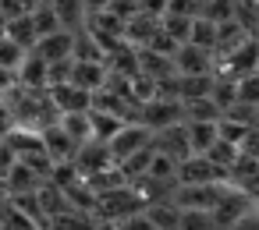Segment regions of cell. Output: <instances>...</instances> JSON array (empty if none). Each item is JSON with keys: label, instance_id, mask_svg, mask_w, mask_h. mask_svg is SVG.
Segmentation results:
<instances>
[{"label": "cell", "instance_id": "6da1fadb", "mask_svg": "<svg viewBox=\"0 0 259 230\" xmlns=\"http://www.w3.org/2000/svg\"><path fill=\"white\" fill-rule=\"evenodd\" d=\"M153 145V131L139 121V124H124L110 142H107V149H110V159L121 166V163H128L135 152H142V149H149Z\"/></svg>", "mask_w": 259, "mask_h": 230}, {"label": "cell", "instance_id": "7a4b0ae2", "mask_svg": "<svg viewBox=\"0 0 259 230\" xmlns=\"http://www.w3.org/2000/svg\"><path fill=\"white\" fill-rule=\"evenodd\" d=\"M220 198H224V188L217 181H206V184H181L170 202L178 209H217Z\"/></svg>", "mask_w": 259, "mask_h": 230}, {"label": "cell", "instance_id": "3957f363", "mask_svg": "<svg viewBox=\"0 0 259 230\" xmlns=\"http://www.w3.org/2000/svg\"><path fill=\"white\" fill-rule=\"evenodd\" d=\"M174 71L178 75H209V64H213V50L206 46H195V43H181L174 53Z\"/></svg>", "mask_w": 259, "mask_h": 230}, {"label": "cell", "instance_id": "277c9868", "mask_svg": "<svg viewBox=\"0 0 259 230\" xmlns=\"http://www.w3.org/2000/svg\"><path fill=\"white\" fill-rule=\"evenodd\" d=\"M181 99H149V103H142V124L149 128V131H160V128H170V124H178L181 121Z\"/></svg>", "mask_w": 259, "mask_h": 230}, {"label": "cell", "instance_id": "5b68a950", "mask_svg": "<svg viewBox=\"0 0 259 230\" xmlns=\"http://www.w3.org/2000/svg\"><path fill=\"white\" fill-rule=\"evenodd\" d=\"M163 156H170L174 163L188 159L192 156V142H188V128L185 124H170V128H160L156 131V142H153Z\"/></svg>", "mask_w": 259, "mask_h": 230}, {"label": "cell", "instance_id": "8992f818", "mask_svg": "<svg viewBox=\"0 0 259 230\" xmlns=\"http://www.w3.org/2000/svg\"><path fill=\"white\" fill-rule=\"evenodd\" d=\"M32 50H36L47 64H54V61H68V57H75V32H71V29H57V32L43 36Z\"/></svg>", "mask_w": 259, "mask_h": 230}, {"label": "cell", "instance_id": "52a82bcc", "mask_svg": "<svg viewBox=\"0 0 259 230\" xmlns=\"http://www.w3.org/2000/svg\"><path fill=\"white\" fill-rule=\"evenodd\" d=\"M15 82L25 85V89H50V64L36 50H29L18 64V71H15Z\"/></svg>", "mask_w": 259, "mask_h": 230}, {"label": "cell", "instance_id": "ba28073f", "mask_svg": "<svg viewBox=\"0 0 259 230\" xmlns=\"http://www.w3.org/2000/svg\"><path fill=\"white\" fill-rule=\"evenodd\" d=\"M68 82H75V85L85 89V92H100V89L110 82V71H107L103 61H78V57H75L71 78H68Z\"/></svg>", "mask_w": 259, "mask_h": 230}, {"label": "cell", "instance_id": "9c48e42d", "mask_svg": "<svg viewBox=\"0 0 259 230\" xmlns=\"http://www.w3.org/2000/svg\"><path fill=\"white\" fill-rule=\"evenodd\" d=\"M50 99L61 113H75V110H93V92L78 89L75 82H61V85H50Z\"/></svg>", "mask_w": 259, "mask_h": 230}, {"label": "cell", "instance_id": "30bf717a", "mask_svg": "<svg viewBox=\"0 0 259 230\" xmlns=\"http://www.w3.org/2000/svg\"><path fill=\"white\" fill-rule=\"evenodd\" d=\"M188 142H192V152L206 156L217 142H220V121H188Z\"/></svg>", "mask_w": 259, "mask_h": 230}, {"label": "cell", "instance_id": "8fae6325", "mask_svg": "<svg viewBox=\"0 0 259 230\" xmlns=\"http://www.w3.org/2000/svg\"><path fill=\"white\" fill-rule=\"evenodd\" d=\"M50 8H54L61 29H71V32L82 29V22H85V0H50Z\"/></svg>", "mask_w": 259, "mask_h": 230}, {"label": "cell", "instance_id": "7c38bea8", "mask_svg": "<svg viewBox=\"0 0 259 230\" xmlns=\"http://www.w3.org/2000/svg\"><path fill=\"white\" fill-rule=\"evenodd\" d=\"M78 145H85L89 138H93V121H89V110H75V113H61V121H57Z\"/></svg>", "mask_w": 259, "mask_h": 230}, {"label": "cell", "instance_id": "4fadbf2b", "mask_svg": "<svg viewBox=\"0 0 259 230\" xmlns=\"http://www.w3.org/2000/svg\"><path fill=\"white\" fill-rule=\"evenodd\" d=\"M178 230H220L213 209H181L178 212Z\"/></svg>", "mask_w": 259, "mask_h": 230}, {"label": "cell", "instance_id": "5bb4252c", "mask_svg": "<svg viewBox=\"0 0 259 230\" xmlns=\"http://www.w3.org/2000/svg\"><path fill=\"white\" fill-rule=\"evenodd\" d=\"M47 230H96V223H89L85 212H75L68 205V209H61V212H54L47 219Z\"/></svg>", "mask_w": 259, "mask_h": 230}, {"label": "cell", "instance_id": "9a60e30c", "mask_svg": "<svg viewBox=\"0 0 259 230\" xmlns=\"http://www.w3.org/2000/svg\"><path fill=\"white\" fill-rule=\"evenodd\" d=\"M25 53H29V50H25L22 43H15L11 36H0V71H11V75H15Z\"/></svg>", "mask_w": 259, "mask_h": 230}, {"label": "cell", "instance_id": "2e32d148", "mask_svg": "<svg viewBox=\"0 0 259 230\" xmlns=\"http://www.w3.org/2000/svg\"><path fill=\"white\" fill-rule=\"evenodd\" d=\"M178 212H181V209L170 202V205H153L146 216H149V223H153L156 230H178Z\"/></svg>", "mask_w": 259, "mask_h": 230}, {"label": "cell", "instance_id": "e0dca14e", "mask_svg": "<svg viewBox=\"0 0 259 230\" xmlns=\"http://www.w3.org/2000/svg\"><path fill=\"white\" fill-rule=\"evenodd\" d=\"M231 230H259V212H241L231 223Z\"/></svg>", "mask_w": 259, "mask_h": 230}, {"label": "cell", "instance_id": "ac0fdd59", "mask_svg": "<svg viewBox=\"0 0 259 230\" xmlns=\"http://www.w3.org/2000/svg\"><path fill=\"white\" fill-rule=\"evenodd\" d=\"M139 11H153V15H163L167 11V0H135Z\"/></svg>", "mask_w": 259, "mask_h": 230}, {"label": "cell", "instance_id": "d6986e66", "mask_svg": "<svg viewBox=\"0 0 259 230\" xmlns=\"http://www.w3.org/2000/svg\"><path fill=\"white\" fill-rule=\"evenodd\" d=\"M0 36H8V15L0 11Z\"/></svg>", "mask_w": 259, "mask_h": 230}, {"label": "cell", "instance_id": "ffe728a7", "mask_svg": "<svg viewBox=\"0 0 259 230\" xmlns=\"http://www.w3.org/2000/svg\"><path fill=\"white\" fill-rule=\"evenodd\" d=\"M255 75H259V64H255Z\"/></svg>", "mask_w": 259, "mask_h": 230}]
</instances>
